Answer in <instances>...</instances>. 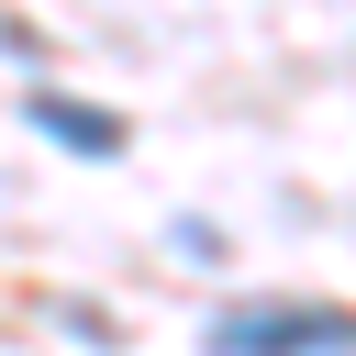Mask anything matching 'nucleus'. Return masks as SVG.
Here are the masks:
<instances>
[{
	"label": "nucleus",
	"instance_id": "f257e3e1",
	"mask_svg": "<svg viewBox=\"0 0 356 356\" xmlns=\"http://www.w3.org/2000/svg\"><path fill=\"white\" fill-rule=\"evenodd\" d=\"M211 356H356V312H323V300H234L211 323Z\"/></svg>",
	"mask_w": 356,
	"mask_h": 356
},
{
	"label": "nucleus",
	"instance_id": "f03ea898",
	"mask_svg": "<svg viewBox=\"0 0 356 356\" xmlns=\"http://www.w3.org/2000/svg\"><path fill=\"white\" fill-rule=\"evenodd\" d=\"M22 111H33V134H56L67 156H111V145H122V122H111V111H78L67 89H33Z\"/></svg>",
	"mask_w": 356,
	"mask_h": 356
}]
</instances>
